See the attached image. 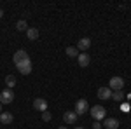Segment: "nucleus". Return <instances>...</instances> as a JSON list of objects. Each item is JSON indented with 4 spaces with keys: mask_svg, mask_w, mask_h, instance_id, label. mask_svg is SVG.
Returning <instances> with one entry per match:
<instances>
[{
    "mask_svg": "<svg viewBox=\"0 0 131 129\" xmlns=\"http://www.w3.org/2000/svg\"><path fill=\"white\" fill-rule=\"evenodd\" d=\"M2 16H4V10H2V9H0V18H2Z\"/></svg>",
    "mask_w": 131,
    "mask_h": 129,
    "instance_id": "412c9836",
    "label": "nucleus"
},
{
    "mask_svg": "<svg viewBox=\"0 0 131 129\" xmlns=\"http://www.w3.org/2000/svg\"><path fill=\"white\" fill-rule=\"evenodd\" d=\"M124 87V79L122 77H112L110 82H108V89L114 92V91H122Z\"/></svg>",
    "mask_w": 131,
    "mask_h": 129,
    "instance_id": "7ed1b4c3",
    "label": "nucleus"
},
{
    "mask_svg": "<svg viewBox=\"0 0 131 129\" xmlns=\"http://www.w3.org/2000/svg\"><path fill=\"white\" fill-rule=\"evenodd\" d=\"M77 61H79V66L86 68V66H89V63H91V56L88 54V52H79Z\"/></svg>",
    "mask_w": 131,
    "mask_h": 129,
    "instance_id": "0eeeda50",
    "label": "nucleus"
},
{
    "mask_svg": "<svg viewBox=\"0 0 131 129\" xmlns=\"http://www.w3.org/2000/svg\"><path fill=\"white\" fill-rule=\"evenodd\" d=\"M26 37L30 40H37L39 39V30H37V28H28V30H26Z\"/></svg>",
    "mask_w": 131,
    "mask_h": 129,
    "instance_id": "4468645a",
    "label": "nucleus"
},
{
    "mask_svg": "<svg viewBox=\"0 0 131 129\" xmlns=\"http://www.w3.org/2000/svg\"><path fill=\"white\" fill-rule=\"evenodd\" d=\"M103 126H101V122H98V120H94V124H93V129H101Z\"/></svg>",
    "mask_w": 131,
    "mask_h": 129,
    "instance_id": "aec40b11",
    "label": "nucleus"
},
{
    "mask_svg": "<svg viewBox=\"0 0 131 129\" xmlns=\"http://www.w3.org/2000/svg\"><path fill=\"white\" fill-rule=\"evenodd\" d=\"M16 68L19 70L21 75H30L31 73V61H30V58L25 60V61H21L19 65H16Z\"/></svg>",
    "mask_w": 131,
    "mask_h": 129,
    "instance_id": "20e7f679",
    "label": "nucleus"
},
{
    "mask_svg": "<svg viewBox=\"0 0 131 129\" xmlns=\"http://www.w3.org/2000/svg\"><path fill=\"white\" fill-rule=\"evenodd\" d=\"M16 30L18 31H26L28 30V23H26L25 19H19L18 23H16Z\"/></svg>",
    "mask_w": 131,
    "mask_h": 129,
    "instance_id": "dca6fc26",
    "label": "nucleus"
},
{
    "mask_svg": "<svg viewBox=\"0 0 131 129\" xmlns=\"http://www.w3.org/2000/svg\"><path fill=\"white\" fill-rule=\"evenodd\" d=\"M105 129H117L119 127V120L117 119H105V122L101 124Z\"/></svg>",
    "mask_w": 131,
    "mask_h": 129,
    "instance_id": "f8f14e48",
    "label": "nucleus"
},
{
    "mask_svg": "<svg viewBox=\"0 0 131 129\" xmlns=\"http://www.w3.org/2000/svg\"><path fill=\"white\" fill-rule=\"evenodd\" d=\"M33 108L39 110V112H46V110H47V99L35 98V101H33Z\"/></svg>",
    "mask_w": 131,
    "mask_h": 129,
    "instance_id": "6e6552de",
    "label": "nucleus"
},
{
    "mask_svg": "<svg viewBox=\"0 0 131 129\" xmlns=\"http://www.w3.org/2000/svg\"><path fill=\"white\" fill-rule=\"evenodd\" d=\"M25 60H28V52H26V51H23V49L16 51V52H14V56H12L14 65H19L21 61H25Z\"/></svg>",
    "mask_w": 131,
    "mask_h": 129,
    "instance_id": "423d86ee",
    "label": "nucleus"
},
{
    "mask_svg": "<svg viewBox=\"0 0 131 129\" xmlns=\"http://www.w3.org/2000/svg\"><path fill=\"white\" fill-rule=\"evenodd\" d=\"M77 119H79V117H77L75 112H65V113H63V120H65L67 124H75Z\"/></svg>",
    "mask_w": 131,
    "mask_h": 129,
    "instance_id": "9d476101",
    "label": "nucleus"
},
{
    "mask_svg": "<svg viewBox=\"0 0 131 129\" xmlns=\"http://www.w3.org/2000/svg\"><path fill=\"white\" fill-rule=\"evenodd\" d=\"M12 120H14V117H12L10 112H2V113H0V124H5V126H7Z\"/></svg>",
    "mask_w": 131,
    "mask_h": 129,
    "instance_id": "ddd939ff",
    "label": "nucleus"
},
{
    "mask_svg": "<svg viewBox=\"0 0 131 129\" xmlns=\"http://www.w3.org/2000/svg\"><path fill=\"white\" fill-rule=\"evenodd\" d=\"M89 47H91V40L88 39V37H84V39H81L79 42H77V49L82 51V52H86Z\"/></svg>",
    "mask_w": 131,
    "mask_h": 129,
    "instance_id": "1a4fd4ad",
    "label": "nucleus"
},
{
    "mask_svg": "<svg viewBox=\"0 0 131 129\" xmlns=\"http://www.w3.org/2000/svg\"><path fill=\"white\" fill-rule=\"evenodd\" d=\"M75 113H77V117H81L84 113H88L89 112V105H88V101L86 99H77V103H75V110H73Z\"/></svg>",
    "mask_w": 131,
    "mask_h": 129,
    "instance_id": "f03ea898",
    "label": "nucleus"
},
{
    "mask_svg": "<svg viewBox=\"0 0 131 129\" xmlns=\"http://www.w3.org/2000/svg\"><path fill=\"white\" fill-rule=\"evenodd\" d=\"M12 101H14V92H12V89H5V91L0 92V103L2 105H9Z\"/></svg>",
    "mask_w": 131,
    "mask_h": 129,
    "instance_id": "39448f33",
    "label": "nucleus"
},
{
    "mask_svg": "<svg viewBox=\"0 0 131 129\" xmlns=\"http://www.w3.org/2000/svg\"><path fill=\"white\" fill-rule=\"evenodd\" d=\"M0 113H2V103H0Z\"/></svg>",
    "mask_w": 131,
    "mask_h": 129,
    "instance_id": "5701e85b",
    "label": "nucleus"
},
{
    "mask_svg": "<svg viewBox=\"0 0 131 129\" xmlns=\"http://www.w3.org/2000/svg\"><path fill=\"white\" fill-rule=\"evenodd\" d=\"M5 84H7V89H12L16 86V77L14 75H7L5 77Z\"/></svg>",
    "mask_w": 131,
    "mask_h": 129,
    "instance_id": "f3484780",
    "label": "nucleus"
},
{
    "mask_svg": "<svg viewBox=\"0 0 131 129\" xmlns=\"http://www.w3.org/2000/svg\"><path fill=\"white\" fill-rule=\"evenodd\" d=\"M98 98L100 99H110L112 91L108 89V87H98Z\"/></svg>",
    "mask_w": 131,
    "mask_h": 129,
    "instance_id": "9b49d317",
    "label": "nucleus"
},
{
    "mask_svg": "<svg viewBox=\"0 0 131 129\" xmlns=\"http://www.w3.org/2000/svg\"><path fill=\"white\" fill-rule=\"evenodd\" d=\"M58 129H68V127H65V126H61V127H58Z\"/></svg>",
    "mask_w": 131,
    "mask_h": 129,
    "instance_id": "4be33fe9",
    "label": "nucleus"
},
{
    "mask_svg": "<svg viewBox=\"0 0 131 129\" xmlns=\"http://www.w3.org/2000/svg\"><path fill=\"white\" fill-rule=\"evenodd\" d=\"M67 56H70V58H77V56H79V49L73 47V45H68V47H67Z\"/></svg>",
    "mask_w": 131,
    "mask_h": 129,
    "instance_id": "2eb2a0df",
    "label": "nucleus"
},
{
    "mask_svg": "<svg viewBox=\"0 0 131 129\" xmlns=\"http://www.w3.org/2000/svg\"><path fill=\"white\" fill-rule=\"evenodd\" d=\"M42 120H46V122H49L51 120V113L46 110V112H42Z\"/></svg>",
    "mask_w": 131,
    "mask_h": 129,
    "instance_id": "6ab92c4d",
    "label": "nucleus"
},
{
    "mask_svg": "<svg viewBox=\"0 0 131 129\" xmlns=\"http://www.w3.org/2000/svg\"><path fill=\"white\" fill-rule=\"evenodd\" d=\"M75 129H84V127H75Z\"/></svg>",
    "mask_w": 131,
    "mask_h": 129,
    "instance_id": "b1692460",
    "label": "nucleus"
},
{
    "mask_svg": "<svg viewBox=\"0 0 131 129\" xmlns=\"http://www.w3.org/2000/svg\"><path fill=\"white\" fill-rule=\"evenodd\" d=\"M89 113H91V117L94 120H98L100 122L101 119H105V115H107V110L103 108L101 105H94L93 108H89Z\"/></svg>",
    "mask_w": 131,
    "mask_h": 129,
    "instance_id": "f257e3e1",
    "label": "nucleus"
},
{
    "mask_svg": "<svg viewBox=\"0 0 131 129\" xmlns=\"http://www.w3.org/2000/svg\"><path fill=\"white\" fill-rule=\"evenodd\" d=\"M110 99L122 101V99H124V92H122V91H114V92H112V98H110Z\"/></svg>",
    "mask_w": 131,
    "mask_h": 129,
    "instance_id": "a211bd4d",
    "label": "nucleus"
}]
</instances>
